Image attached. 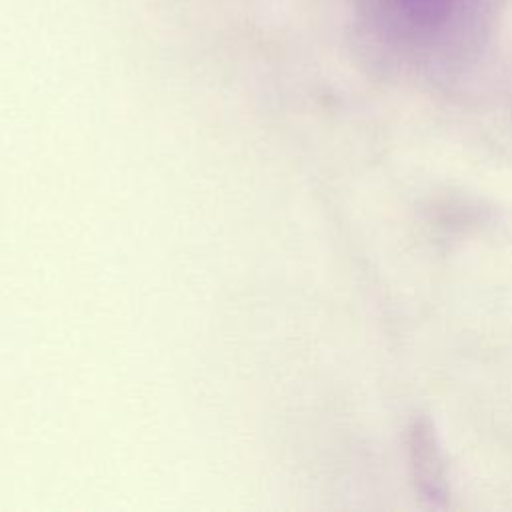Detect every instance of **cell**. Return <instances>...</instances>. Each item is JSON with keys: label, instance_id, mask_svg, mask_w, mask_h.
<instances>
[{"label": "cell", "instance_id": "6da1fadb", "mask_svg": "<svg viewBox=\"0 0 512 512\" xmlns=\"http://www.w3.org/2000/svg\"><path fill=\"white\" fill-rule=\"evenodd\" d=\"M408 468L418 494L432 506L450 496V474L440 438L428 418H416L408 430Z\"/></svg>", "mask_w": 512, "mask_h": 512}, {"label": "cell", "instance_id": "7a4b0ae2", "mask_svg": "<svg viewBox=\"0 0 512 512\" xmlns=\"http://www.w3.org/2000/svg\"><path fill=\"white\" fill-rule=\"evenodd\" d=\"M464 0H384L392 18L410 34H434L442 30Z\"/></svg>", "mask_w": 512, "mask_h": 512}]
</instances>
